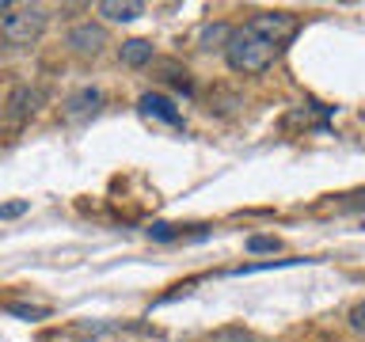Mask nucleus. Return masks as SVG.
Returning <instances> with one entry per match:
<instances>
[{
  "label": "nucleus",
  "instance_id": "1a4fd4ad",
  "mask_svg": "<svg viewBox=\"0 0 365 342\" xmlns=\"http://www.w3.org/2000/svg\"><path fill=\"white\" fill-rule=\"evenodd\" d=\"M153 57H156V50H153V42H145V38H130V42L118 46V61L125 68H145Z\"/></svg>",
  "mask_w": 365,
  "mask_h": 342
},
{
  "label": "nucleus",
  "instance_id": "0eeeda50",
  "mask_svg": "<svg viewBox=\"0 0 365 342\" xmlns=\"http://www.w3.org/2000/svg\"><path fill=\"white\" fill-rule=\"evenodd\" d=\"M34 107H38V91H31L27 84L16 88V91L8 95V122H11V125H23V122L34 114Z\"/></svg>",
  "mask_w": 365,
  "mask_h": 342
},
{
  "label": "nucleus",
  "instance_id": "ddd939ff",
  "mask_svg": "<svg viewBox=\"0 0 365 342\" xmlns=\"http://www.w3.org/2000/svg\"><path fill=\"white\" fill-rule=\"evenodd\" d=\"M346 319H350V327L358 331V335H365V301H361V304H354Z\"/></svg>",
  "mask_w": 365,
  "mask_h": 342
},
{
  "label": "nucleus",
  "instance_id": "39448f33",
  "mask_svg": "<svg viewBox=\"0 0 365 342\" xmlns=\"http://www.w3.org/2000/svg\"><path fill=\"white\" fill-rule=\"evenodd\" d=\"M99 107H103V91L99 88H80V91H73V95L65 99V118L68 122H84Z\"/></svg>",
  "mask_w": 365,
  "mask_h": 342
},
{
  "label": "nucleus",
  "instance_id": "f257e3e1",
  "mask_svg": "<svg viewBox=\"0 0 365 342\" xmlns=\"http://www.w3.org/2000/svg\"><path fill=\"white\" fill-rule=\"evenodd\" d=\"M225 61L240 76H259V73H267L270 61H274V46H267L259 34H251L247 27H236L232 38H228V46H225Z\"/></svg>",
  "mask_w": 365,
  "mask_h": 342
},
{
  "label": "nucleus",
  "instance_id": "20e7f679",
  "mask_svg": "<svg viewBox=\"0 0 365 342\" xmlns=\"http://www.w3.org/2000/svg\"><path fill=\"white\" fill-rule=\"evenodd\" d=\"M110 38H107V27L103 23H76L73 31L65 34V46L73 53H80V57H99L103 53V46H107Z\"/></svg>",
  "mask_w": 365,
  "mask_h": 342
},
{
  "label": "nucleus",
  "instance_id": "2eb2a0df",
  "mask_svg": "<svg viewBox=\"0 0 365 342\" xmlns=\"http://www.w3.org/2000/svg\"><path fill=\"white\" fill-rule=\"evenodd\" d=\"M23 209H27V202H8V205H0V217H19Z\"/></svg>",
  "mask_w": 365,
  "mask_h": 342
},
{
  "label": "nucleus",
  "instance_id": "4468645a",
  "mask_svg": "<svg viewBox=\"0 0 365 342\" xmlns=\"http://www.w3.org/2000/svg\"><path fill=\"white\" fill-rule=\"evenodd\" d=\"M148 232H153V239H175V228L171 224H153Z\"/></svg>",
  "mask_w": 365,
  "mask_h": 342
},
{
  "label": "nucleus",
  "instance_id": "f8f14e48",
  "mask_svg": "<svg viewBox=\"0 0 365 342\" xmlns=\"http://www.w3.org/2000/svg\"><path fill=\"white\" fill-rule=\"evenodd\" d=\"M8 312L19 316V319H46V316H50V308H38V304H8Z\"/></svg>",
  "mask_w": 365,
  "mask_h": 342
},
{
  "label": "nucleus",
  "instance_id": "dca6fc26",
  "mask_svg": "<svg viewBox=\"0 0 365 342\" xmlns=\"http://www.w3.org/2000/svg\"><path fill=\"white\" fill-rule=\"evenodd\" d=\"M8 11H11V4H8V0H0V23L8 19Z\"/></svg>",
  "mask_w": 365,
  "mask_h": 342
},
{
  "label": "nucleus",
  "instance_id": "423d86ee",
  "mask_svg": "<svg viewBox=\"0 0 365 342\" xmlns=\"http://www.w3.org/2000/svg\"><path fill=\"white\" fill-rule=\"evenodd\" d=\"M137 107H141V114H148V118H160V122H168V125H179L175 103H171L168 95H160V91H145V95L137 99Z\"/></svg>",
  "mask_w": 365,
  "mask_h": 342
},
{
  "label": "nucleus",
  "instance_id": "7ed1b4c3",
  "mask_svg": "<svg viewBox=\"0 0 365 342\" xmlns=\"http://www.w3.org/2000/svg\"><path fill=\"white\" fill-rule=\"evenodd\" d=\"M247 31L259 34L267 46H274V50H278V46H285L297 31H301V19H297L293 11H259V16L247 23Z\"/></svg>",
  "mask_w": 365,
  "mask_h": 342
},
{
  "label": "nucleus",
  "instance_id": "9d476101",
  "mask_svg": "<svg viewBox=\"0 0 365 342\" xmlns=\"http://www.w3.org/2000/svg\"><path fill=\"white\" fill-rule=\"evenodd\" d=\"M236 27H228V23H205L198 31V50H225L228 38H232Z\"/></svg>",
  "mask_w": 365,
  "mask_h": 342
},
{
  "label": "nucleus",
  "instance_id": "f3484780",
  "mask_svg": "<svg viewBox=\"0 0 365 342\" xmlns=\"http://www.w3.org/2000/svg\"><path fill=\"white\" fill-rule=\"evenodd\" d=\"M316 342H339V338H316Z\"/></svg>",
  "mask_w": 365,
  "mask_h": 342
},
{
  "label": "nucleus",
  "instance_id": "f03ea898",
  "mask_svg": "<svg viewBox=\"0 0 365 342\" xmlns=\"http://www.w3.org/2000/svg\"><path fill=\"white\" fill-rule=\"evenodd\" d=\"M46 23H50V16H46V8H38V4L11 8L8 19L0 23V34H4L8 46H34V42L42 38Z\"/></svg>",
  "mask_w": 365,
  "mask_h": 342
},
{
  "label": "nucleus",
  "instance_id": "6e6552de",
  "mask_svg": "<svg viewBox=\"0 0 365 342\" xmlns=\"http://www.w3.org/2000/svg\"><path fill=\"white\" fill-rule=\"evenodd\" d=\"M99 16L110 19V23H133V19L145 16V4L141 0H103Z\"/></svg>",
  "mask_w": 365,
  "mask_h": 342
},
{
  "label": "nucleus",
  "instance_id": "9b49d317",
  "mask_svg": "<svg viewBox=\"0 0 365 342\" xmlns=\"http://www.w3.org/2000/svg\"><path fill=\"white\" fill-rule=\"evenodd\" d=\"M278 247H282L278 236H247V251H251V255H262V251H270V255H274Z\"/></svg>",
  "mask_w": 365,
  "mask_h": 342
}]
</instances>
